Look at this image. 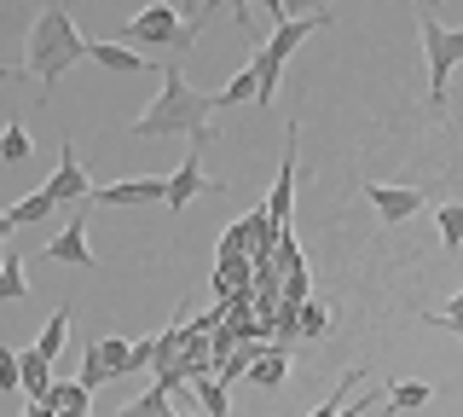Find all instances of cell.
<instances>
[{
	"instance_id": "obj_1",
	"label": "cell",
	"mask_w": 463,
	"mask_h": 417,
	"mask_svg": "<svg viewBox=\"0 0 463 417\" xmlns=\"http://www.w3.org/2000/svg\"><path fill=\"white\" fill-rule=\"evenodd\" d=\"M134 139H174L185 134L192 139V151H203L214 139V93H197L192 81H185L180 64H163V93L145 105V117L128 128Z\"/></svg>"
},
{
	"instance_id": "obj_2",
	"label": "cell",
	"mask_w": 463,
	"mask_h": 417,
	"mask_svg": "<svg viewBox=\"0 0 463 417\" xmlns=\"http://www.w3.org/2000/svg\"><path fill=\"white\" fill-rule=\"evenodd\" d=\"M87 59V41L76 30V18H70L64 6H41L35 18H29V41H24V64L6 70V76H35L41 99H47L58 81H64V70H76Z\"/></svg>"
},
{
	"instance_id": "obj_3",
	"label": "cell",
	"mask_w": 463,
	"mask_h": 417,
	"mask_svg": "<svg viewBox=\"0 0 463 417\" xmlns=\"http://www.w3.org/2000/svg\"><path fill=\"white\" fill-rule=\"evenodd\" d=\"M417 35H423V59H429V99L446 105V88H452V70L463 64V30L440 18H417Z\"/></svg>"
},
{
	"instance_id": "obj_4",
	"label": "cell",
	"mask_w": 463,
	"mask_h": 417,
	"mask_svg": "<svg viewBox=\"0 0 463 417\" xmlns=\"http://www.w3.org/2000/svg\"><path fill=\"white\" fill-rule=\"evenodd\" d=\"M122 35L134 41V47H174V52H185L203 35V24H180L174 6H145V12H134V18L122 24Z\"/></svg>"
},
{
	"instance_id": "obj_5",
	"label": "cell",
	"mask_w": 463,
	"mask_h": 417,
	"mask_svg": "<svg viewBox=\"0 0 463 417\" xmlns=\"http://www.w3.org/2000/svg\"><path fill=\"white\" fill-rule=\"evenodd\" d=\"M47 197L58 209H81V204H93V180H87V168L76 163V146H58V168H52V180H47Z\"/></svg>"
},
{
	"instance_id": "obj_6",
	"label": "cell",
	"mask_w": 463,
	"mask_h": 417,
	"mask_svg": "<svg viewBox=\"0 0 463 417\" xmlns=\"http://www.w3.org/2000/svg\"><path fill=\"white\" fill-rule=\"evenodd\" d=\"M325 24H330V12H289V18L272 24V35L260 41V52H267V59L284 70V64H289V52H296L313 30H325Z\"/></svg>"
},
{
	"instance_id": "obj_7",
	"label": "cell",
	"mask_w": 463,
	"mask_h": 417,
	"mask_svg": "<svg viewBox=\"0 0 463 417\" xmlns=\"http://www.w3.org/2000/svg\"><path fill=\"white\" fill-rule=\"evenodd\" d=\"M203 192H221V180H209V168H203V151H185V163L168 175V204L163 209H192Z\"/></svg>"
},
{
	"instance_id": "obj_8",
	"label": "cell",
	"mask_w": 463,
	"mask_h": 417,
	"mask_svg": "<svg viewBox=\"0 0 463 417\" xmlns=\"http://www.w3.org/2000/svg\"><path fill=\"white\" fill-rule=\"evenodd\" d=\"M93 204L105 209H145V204H168V180L145 175V180H116V185H99Z\"/></svg>"
},
{
	"instance_id": "obj_9",
	"label": "cell",
	"mask_w": 463,
	"mask_h": 417,
	"mask_svg": "<svg viewBox=\"0 0 463 417\" xmlns=\"http://www.w3.org/2000/svg\"><path fill=\"white\" fill-rule=\"evenodd\" d=\"M365 204L383 214L388 226H400V221H411V214L423 209V192H417V185H376V180H365Z\"/></svg>"
},
{
	"instance_id": "obj_10",
	"label": "cell",
	"mask_w": 463,
	"mask_h": 417,
	"mask_svg": "<svg viewBox=\"0 0 463 417\" xmlns=\"http://www.w3.org/2000/svg\"><path fill=\"white\" fill-rule=\"evenodd\" d=\"M359 383H365V371H359V365H354V371H342V383H336V394H325V400H318V406H313L307 417H365V412L376 406V400H388V388H383V394H359V400H354V406H347V394H354V388H359Z\"/></svg>"
},
{
	"instance_id": "obj_11",
	"label": "cell",
	"mask_w": 463,
	"mask_h": 417,
	"mask_svg": "<svg viewBox=\"0 0 463 417\" xmlns=\"http://www.w3.org/2000/svg\"><path fill=\"white\" fill-rule=\"evenodd\" d=\"M289 197H296V128L284 139V163H279V180H272V197H267V221L289 232Z\"/></svg>"
},
{
	"instance_id": "obj_12",
	"label": "cell",
	"mask_w": 463,
	"mask_h": 417,
	"mask_svg": "<svg viewBox=\"0 0 463 417\" xmlns=\"http://www.w3.org/2000/svg\"><path fill=\"white\" fill-rule=\"evenodd\" d=\"M47 255H52V261H64V267H93V243H87V209L70 214L64 232L47 243Z\"/></svg>"
},
{
	"instance_id": "obj_13",
	"label": "cell",
	"mask_w": 463,
	"mask_h": 417,
	"mask_svg": "<svg viewBox=\"0 0 463 417\" xmlns=\"http://www.w3.org/2000/svg\"><path fill=\"white\" fill-rule=\"evenodd\" d=\"M87 59H93L99 70H122V76H134V70H151L134 47H128V41H87Z\"/></svg>"
},
{
	"instance_id": "obj_14",
	"label": "cell",
	"mask_w": 463,
	"mask_h": 417,
	"mask_svg": "<svg viewBox=\"0 0 463 417\" xmlns=\"http://www.w3.org/2000/svg\"><path fill=\"white\" fill-rule=\"evenodd\" d=\"M64 342H70V308H58L52 319L41 325V336H35V354H41V359H47V365H52V359L64 354Z\"/></svg>"
},
{
	"instance_id": "obj_15",
	"label": "cell",
	"mask_w": 463,
	"mask_h": 417,
	"mask_svg": "<svg viewBox=\"0 0 463 417\" xmlns=\"http://www.w3.org/2000/svg\"><path fill=\"white\" fill-rule=\"evenodd\" d=\"M47 388H52V365L35 348H24V394H29V406H41V400H47Z\"/></svg>"
},
{
	"instance_id": "obj_16",
	"label": "cell",
	"mask_w": 463,
	"mask_h": 417,
	"mask_svg": "<svg viewBox=\"0 0 463 417\" xmlns=\"http://www.w3.org/2000/svg\"><path fill=\"white\" fill-rule=\"evenodd\" d=\"M284 377H289V348H267V354L250 365V383H255V388H279Z\"/></svg>"
},
{
	"instance_id": "obj_17",
	"label": "cell",
	"mask_w": 463,
	"mask_h": 417,
	"mask_svg": "<svg viewBox=\"0 0 463 417\" xmlns=\"http://www.w3.org/2000/svg\"><path fill=\"white\" fill-rule=\"evenodd\" d=\"M250 99H260V81H255V70H250V64H243V70H238V76H232V81H226V88H221V93H214V110H232V105H250Z\"/></svg>"
},
{
	"instance_id": "obj_18",
	"label": "cell",
	"mask_w": 463,
	"mask_h": 417,
	"mask_svg": "<svg viewBox=\"0 0 463 417\" xmlns=\"http://www.w3.org/2000/svg\"><path fill=\"white\" fill-rule=\"evenodd\" d=\"M52 209H58V204L47 197V185H41V192H29V197H18V204L6 209V221H12V226H35V221H47Z\"/></svg>"
},
{
	"instance_id": "obj_19",
	"label": "cell",
	"mask_w": 463,
	"mask_h": 417,
	"mask_svg": "<svg viewBox=\"0 0 463 417\" xmlns=\"http://www.w3.org/2000/svg\"><path fill=\"white\" fill-rule=\"evenodd\" d=\"M434 400V388L423 377H405V383H388V406L394 412H417V406H429Z\"/></svg>"
},
{
	"instance_id": "obj_20",
	"label": "cell",
	"mask_w": 463,
	"mask_h": 417,
	"mask_svg": "<svg viewBox=\"0 0 463 417\" xmlns=\"http://www.w3.org/2000/svg\"><path fill=\"white\" fill-rule=\"evenodd\" d=\"M41 406H52V412H93V394H87L81 383H52Z\"/></svg>"
},
{
	"instance_id": "obj_21",
	"label": "cell",
	"mask_w": 463,
	"mask_h": 417,
	"mask_svg": "<svg viewBox=\"0 0 463 417\" xmlns=\"http://www.w3.org/2000/svg\"><path fill=\"white\" fill-rule=\"evenodd\" d=\"M29 151H35V139H29L24 122H6V128H0V163H29Z\"/></svg>"
},
{
	"instance_id": "obj_22",
	"label": "cell",
	"mask_w": 463,
	"mask_h": 417,
	"mask_svg": "<svg viewBox=\"0 0 463 417\" xmlns=\"http://www.w3.org/2000/svg\"><path fill=\"white\" fill-rule=\"evenodd\" d=\"M434 226H440L446 255H458L463 250V204H440V209H434Z\"/></svg>"
},
{
	"instance_id": "obj_23",
	"label": "cell",
	"mask_w": 463,
	"mask_h": 417,
	"mask_svg": "<svg viewBox=\"0 0 463 417\" xmlns=\"http://www.w3.org/2000/svg\"><path fill=\"white\" fill-rule=\"evenodd\" d=\"M0 301H29V279L18 255H0Z\"/></svg>"
},
{
	"instance_id": "obj_24",
	"label": "cell",
	"mask_w": 463,
	"mask_h": 417,
	"mask_svg": "<svg viewBox=\"0 0 463 417\" xmlns=\"http://www.w3.org/2000/svg\"><path fill=\"white\" fill-rule=\"evenodd\" d=\"M168 412H174V406H168V388L156 383V388H145V394L134 400V406H122L116 417H168Z\"/></svg>"
},
{
	"instance_id": "obj_25",
	"label": "cell",
	"mask_w": 463,
	"mask_h": 417,
	"mask_svg": "<svg viewBox=\"0 0 463 417\" xmlns=\"http://www.w3.org/2000/svg\"><path fill=\"white\" fill-rule=\"evenodd\" d=\"M76 383L87 388V394L110 383V371H105V354H99V342H87V348H81V377H76Z\"/></svg>"
},
{
	"instance_id": "obj_26",
	"label": "cell",
	"mask_w": 463,
	"mask_h": 417,
	"mask_svg": "<svg viewBox=\"0 0 463 417\" xmlns=\"http://www.w3.org/2000/svg\"><path fill=\"white\" fill-rule=\"evenodd\" d=\"M197 400L209 417H232V400H226V383L221 377H197Z\"/></svg>"
},
{
	"instance_id": "obj_27",
	"label": "cell",
	"mask_w": 463,
	"mask_h": 417,
	"mask_svg": "<svg viewBox=\"0 0 463 417\" xmlns=\"http://www.w3.org/2000/svg\"><path fill=\"white\" fill-rule=\"evenodd\" d=\"M0 394H24V354L0 348Z\"/></svg>"
},
{
	"instance_id": "obj_28",
	"label": "cell",
	"mask_w": 463,
	"mask_h": 417,
	"mask_svg": "<svg viewBox=\"0 0 463 417\" xmlns=\"http://www.w3.org/2000/svg\"><path fill=\"white\" fill-rule=\"evenodd\" d=\"M330 330V308L325 301H301V336H325Z\"/></svg>"
},
{
	"instance_id": "obj_29",
	"label": "cell",
	"mask_w": 463,
	"mask_h": 417,
	"mask_svg": "<svg viewBox=\"0 0 463 417\" xmlns=\"http://www.w3.org/2000/svg\"><path fill=\"white\" fill-rule=\"evenodd\" d=\"M429 325H440V330H452V336H463V290L446 301V313H423Z\"/></svg>"
},
{
	"instance_id": "obj_30",
	"label": "cell",
	"mask_w": 463,
	"mask_h": 417,
	"mask_svg": "<svg viewBox=\"0 0 463 417\" xmlns=\"http://www.w3.org/2000/svg\"><path fill=\"white\" fill-rule=\"evenodd\" d=\"M12 232H18V226H12V221H6V209H0V255H6V238H12Z\"/></svg>"
},
{
	"instance_id": "obj_31",
	"label": "cell",
	"mask_w": 463,
	"mask_h": 417,
	"mask_svg": "<svg viewBox=\"0 0 463 417\" xmlns=\"http://www.w3.org/2000/svg\"><path fill=\"white\" fill-rule=\"evenodd\" d=\"M58 417H87V412H58Z\"/></svg>"
},
{
	"instance_id": "obj_32",
	"label": "cell",
	"mask_w": 463,
	"mask_h": 417,
	"mask_svg": "<svg viewBox=\"0 0 463 417\" xmlns=\"http://www.w3.org/2000/svg\"><path fill=\"white\" fill-rule=\"evenodd\" d=\"M180 417H192V412H180Z\"/></svg>"
},
{
	"instance_id": "obj_33",
	"label": "cell",
	"mask_w": 463,
	"mask_h": 417,
	"mask_svg": "<svg viewBox=\"0 0 463 417\" xmlns=\"http://www.w3.org/2000/svg\"><path fill=\"white\" fill-rule=\"evenodd\" d=\"M168 417H180V412H168Z\"/></svg>"
}]
</instances>
